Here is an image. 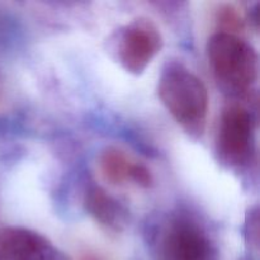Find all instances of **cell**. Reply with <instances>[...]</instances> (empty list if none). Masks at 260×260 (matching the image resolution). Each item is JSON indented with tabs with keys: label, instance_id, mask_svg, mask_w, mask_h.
<instances>
[{
	"label": "cell",
	"instance_id": "obj_3",
	"mask_svg": "<svg viewBox=\"0 0 260 260\" xmlns=\"http://www.w3.org/2000/svg\"><path fill=\"white\" fill-rule=\"evenodd\" d=\"M207 57L218 88L230 99L250 96L258 80L259 56L241 36L216 32L207 42Z\"/></svg>",
	"mask_w": 260,
	"mask_h": 260
},
{
	"label": "cell",
	"instance_id": "obj_5",
	"mask_svg": "<svg viewBox=\"0 0 260 260\" xmlns=\"http://www.w3.org/2000/svg\"><path fill=\"white\" fill-rule=\"evenodd\" d=\"M117 60L132 75H141L162 47L159 28L149 18H136L113 35Z\"/></svg>",
	"mask_w": 260,
	"mask_h": 260
},
{
	"label": "cell",
	"instance_id": "obj_12",
	"mask_svg": "<svg viewBox=\"0 0 260 260\" xmlns=\"http://www.w3.org/2000/svg\"><path fill=\"white\" fill-rule=\"evenodd\" d=\"M80 260H101V259H99L96 255H94V254L86 253V254H83V255H81Z\"/></svg>",
	"mask_w": 260,
	"mask_h": 260
},
{
	"label": "cell",
	"instance_id": "obj_1",
	"mask_svg": "<svg viewBox=\"0 0 260 260\" xmlns=\"http://www.w3.org/2000/svg\"><path fill=\"white\" fill-rule=\"evenodd\" d=\"M144 240L152 260H221L207 226L185 208L152 213L145 222Z\"/></svg>",
	"mask_w": 260,
	"mask_h": 260
},
{
	"label": "cell",
	"instance_id": "obj_9",
	"mask_svg": "<svg viewBox=\"0 0 260 260\" xmlns=\"http://www.w3.org/2000/svg\"><path fill=\"white\" fill-rule=\"evenodd\" d=\"M216 23L221 33L240 36L239 33L244 29V19L240 12L231 4H223L216 10Z\"/></svg>",
	"mask_w": 260,
	"mask_h": 260
},
{
	"label": "cell",
	"instance_id": "obj_4",
	"mask_svg": "<svg viewBox=\"0 0 260 260\" xmlns=\"http://www.w3.org/2000/svg\"><path fill=\"white\" fill-rule=\"evenodd\" d=\"M244 99H230L223 106L216 137L218 160L230 169L250 167L256 154V116Z\"/></svg>",
	"mask_w": 260,
	"mask_h": 260
},
{
	"label": "cell",
	"instance_id": "obj_10",
	"mask_svg": "<svg viewBox=\"0 0 260 260\" xmlns=\"http://www.w3.org/2000/svg\"><path fill=\"white\" fill-rule=\"evenodd\" d=\"M244 235L250 245L258 246L259 243V210L258 206L249 208L246 215L245 226H244Z\"/></svg>",
	"mask_w": 260,
	"mask_h": 260
},
{
	"label": "cell",
	"instance_id": "obj_8",
	"mask_svg": "<svg viewBox=\"0 0 260 260\" xmlns=\"http://www.w3.org/2000/svg\"><path fill=\"white\" fill-rule=\"evenodd\" d=\"M132 162L116 147H107L99 156V168L104 179L111 184H122L128 180Z\"/></svg>",
	"mask_w": 260,
	"mask_h": 260
},
{
	"label": "cell",
	"instance_id": "obj_6",
	"mask_svg": "<svg viewBox=\"0 0 260 260\" xmlns=\"http://www.w3.org/2000/svg\"><path fill=\"white\" fill-rule=\"evenodd\" d=\"M0 260H71L42 234L9 226L0 230Z\"/></svg>",
	"mask_w": 260,
	"mask_h": 260
},
{
	"label": "cell",
	"instance_id": "obj_2",
	"mask_svg": "<svg viewBox=\"0 0 260 260\" xmlns=\"http://www.w3.org/2000/svg\"><path fill=\"white\" fill-rule=\"evenodd\" d=\"M157 94L185 134L201 139L208 114V93L203 81L184 63L168 61L157 80Z\"/></svg>",
	"mask_w": 260,
	"mask_h": 260
},
{
	"label": "cell",
	"instance_id": "obj_7",
	"mask_svg": "<svg viewBox=\"0 0 260 260\" xmlns=\"http://www.w3.org/2000/svg\"><path fill=\"white\" fill-rule=\"evenodd\" d=\"M84 207L96 222L108 230L119 233L128 225V210L95 183H90L86 187L84 193Z\"/></svg>",
	"mask_w": 260,
	"mask_h": 260
},
{
	"label": "cell",
	"instance_id": "obj_11",
	"mask_svg": "<svg viewBox=\"0 0 260 260\" xmlns=\"http://www.w3.org/2000/svg\"><path fill=\"white\" fill-rule=\"evenodd\" d=\"M128 180H132L135 184L141 188H151L154 184V177L151 172L142 164H132L129 169Z\"/></svg>",
	"mask_w": 260,
	"mask_h": 260
}]
</instances>
